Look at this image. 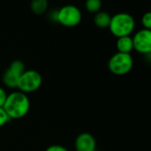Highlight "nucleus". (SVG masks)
Listing matches in <instances>:
<instances>
[{
	"instance_id": "6e6552de",
	"label": "nucleus",
	"mask_w": 151,
	"mask_h": 151,
	"mask_svg": "<svg viewBox=\"0 0 151 151\" xmlns=\"http://www.w3.org/2000/svg\"><path fill=\"white\" fill-rule=\"evenodd\" d=\"M95 138L89 132H82L75 140L76 151H96Z\"/></svg>"
},
{
	"instance_id": "20e7f679",
	"label": "nucleus",
	"mask_w": 151,
	"mask_h": 151,
	"mask_svg": "<svg viewBox=\"0 0 151 151\" xmlns=\"http://www.w3.org/2000/svg\"><path fill=\"white\" fill-rule=\"evenodd\" d=\"M56 21L64 27L73 28L82 21V13L74 5H66L57 11Z\"/></svg>"
},
{
	"instance_id": "f8f14e48",
	"label": "nucleus",
	"mask_w": 151,
	"mask_h": 151,
	"mask_svg": "<svg viewBox=\"0 0 151 151\" xmlns=\"http://www.w3.org/2000/svg\"><path fill=\"white\" fill-rule=\"evenodd\" d=\"M85 7L90 14H95L96 13L101 11V0H86Z\"/></svg>"
},
{
	"instance_id": "7ed1b4c3",
	"label": "nucleus",
	"mask_w": 151,
	"mask_h": 151,
	"mask_svg": "<svg viewBox=\"0 0 151 151\" xmlns=\"http://www.w3.org/2000/svg\"><path fill=\"white\" fill-rule=\"evenodd\" d=\"M133 67V60L131 53L116 52L113 54L108 62L109 71L116 76H124L128 74Z\"/></svg>"
},
{
	"instance_id": "0eeeda50",
	"label": "nucleus",
	"mask_w": 151,
	"mask_h": 151,
	"mask_svg": "<svg viewBox=\"0 0 151 151\" xmlns=\"http://www.w3.org/2000/svg\"><path fill=\"white\" fill-rule=\"evenodd\" d=\"M133 50L144 55L151 53V30L139 29L132 37Z\"/></svg>"
},
{
	"instance_id": "dca6fc26",
	"label": "nucleus",
	"mask_w": 151,
	"mask_h": 151,
	"mask_svg": "<svg viewBox=\"0 0 151 151\" xmlns=\"http://www.w3.org/2000/svg\"><path fill=\"white\" fill-rule=\"evenodd\" d=\"M45 151H68V148H66L65 147H63V146H61V145H57V144H55V145H51V146H49V147L45 149Z\"/></svg>"
},
{
	"instance_id": "f03ea898",
	"label": "nucleus",
	"mask_w": 151,
	"mask_h": 151,
	"mask_svg": "<svg viewBox=\"0 0 151 151\" xmlns=\"http://www.w3.org/2000/svg\"><path fill=\"white\" fill-rule=\"evenodd\" d=\"M135 20L132 15L128 13H118L111 16L109 23V30L116 37L131 36L135 29Z\"/></svg>"
},
{
	"instance_id": "39448f33",
	"label": "nucleus",
	"mask_w": 151,
	"mask_h": 151,
	"mask_svg": "<svg viewBox=\"0 0 151 151\" xmlns=\"http://www.w3.org/2000/svg\"><path fill=\"white\" fill-rule=\"evenodd\" d=\"M42 76L38 71L29 69L22 73V77L18 81L16 88H18L20 92L27 94L38 90L42 85Z\"/></svg>"
},
{
	"instance_id": "4468645a",
	"label": "nucleus",
	"mask_w": 151,
	"mask_h": 151,
	"mask_svg": "<svg viewBox=\"0 0 151 151\" xmlns=\"http://www.w3.org/2000/svg\"><path fill=\"white\" fill-rule=\"evenodd\" d=\"M10 120L11 119L6 114V112L5 111V109L3 108H0V128L6 125Z\"/></svg>"
},
{
	"instance_id": "423d86ee",
	"label": "nucleus",
	"mask_w": 151,
	"mask_h": 151,
	"mask_svg": "<svg viewBox=\"0 0 151 151\" xmlns=\"http://www.w3.org/2000/svg\"><path fill=\"white\" fill-rule=\"evenodd\" d=\"M25 65L20 60H14L3 75V83L9 88H16L18 81L25 71Z\"/></svg>"
},
{
	"instance_id": "9d476101",
	"label": "nucleus",
	"mask_w": 151,
	"mask_h": 151,
	"mask_svg": "<svg viewBox=\"0 0 151 151\" xmlns=\"http://www.w3.org/2000/svg\"><path fill=\"white\" fill-rule=\"evenodd\" d=\"M110 21H111V16L108 13L102 12V11H100V12L96 13L94 14V17H93L94 24L100 29H107V28H109Z\"/></svg>"
},
{
	"instance_id": "1a4fd4ad",
	"label": "nucleus",
	"mask_w": 151,
	"mask_h": 151,
	"mask_svg": "<svg viewBox=\"0 0 151 151\" xmlns=\"http://www.w3.org/2000/svg\"><path fill=\"white\" fill-rule=\"evenodd\" d=\"M116 49H117L118 52L131 53V52L133 50L132 37L131 36L118 37L117 40H116Z\"/></svg>"
},
{
	"instance_id": "9b49d317",
	"label": "nucleus",
	"mask_w": 151,
	"mask_h": 151,
	"mask_svg": "<svg viewBox=\"0 0 151 151\" xmlns=\"http://www.w3.org/2000/svg\"><path fill=\"white\" fill-rule=\"evenodd\" d=\"M48 8V0H31L30 9L37 15L44 14Z\"/></svg>"
},
{
	"instance_id": "2eb2a0df",
	"label": "nucleus",
	"mask_w": 151,
	"mask_h": 151,
	"mask_svg": "<svg viewBox=\"0 0 151 151\" xmlns=\"http://www.w3.org/2000/svg\"><path fill=\"white\" fill-rule=\"evenodd\" d=\"M7 93L5 91L4 88H2L0 86V108H3L4 105H5V102L6 101V98H7Z\"/></svg>"
},
{
	"instance_id": "ddd939ff",
	"label": "nucleus",
	"mask_w": 151,
	"mask_h": 151,
	"mask_svg": "<svg viewBox=\"0 0 151 151\" xmlns=\"http://www.w3.org/2000/svg\"><path fill=\"white\" fill-rule=\"evenodd\" d=\"M141 25L143 29L151 30V11L146 12L141 17Z\"/></svg>"
},
{
	"instance_id": "f257e3e1",
	"label": "nucleus",
	"mask_w": 151,
	"mask_h": 151,
	"mask_svg": "<svg viewBox=\"0 0 151 151\" xmlns=\"http://www.w3.org/2000/svg\"><path fill=\"white\" fill-rule=\"evenodd\" d=\"M3 109L10 119H21L29 113L30 101L26 93L20 91L13 92L7 95Z\"/></svg>"
}]
</instances>
